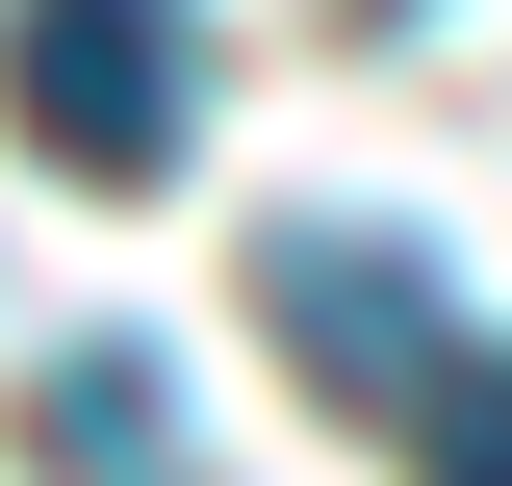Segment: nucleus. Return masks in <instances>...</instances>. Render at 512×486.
Returning <instances> with one entry per match:
<instances>
[{"instance_id":"1","label":"nucleus","mask_w":512,"mask_h":486,"mask_svg":"<svg viewBox=\"0 0 512 486\" xmlns=\"http://www.w3.org/2000/svg\"><path fill=\"white\" fill-rule=\"evenodd\" d=\"M0 128L52 180H180L205 154V0H0Z\"/></svg>"},{"instance_id":"2","label":"nucleus","mask_w":512,"mask_h":486,"mask_svg":"<svg viewBox=\"0 0 512 486\" xmlns=\"http://www.w3.org/2000/svg\"><path fill=\"white\" fill-rule=\"evenodd\" d=\"M256 333H282V359H308L333 410H384V435H410V384L461 359V307H436V256H410V231H308V205L256 231Z\"/></svg>"},{"instance_id":"3","label":"nucleus","mask_w":512,"mask_h":486,"mask_svg":"<svg viewBox=\"0 0 512 486\" xmlns=\"http://www.w3.org/2000/svg\"><path fill=\"white\" fill-rule=\"evenodd\" d=\"M26 461L52 486H205V410H180L154 333H52V359H26Z\"/></svg>"},{"instance_id":"4","label":"nucleus","mask_w":512,"mask_h":486,"mask_svg":"<svg viewBox=\"0 0 512 486\" xmlns=\"http://www.w3.org/2000/svg\"><path fill=\"white\" fill-rule=\"evenodd\" d=\"M410 486H512V333H461L410 384Z\"/></svg>"}]
</instances>
